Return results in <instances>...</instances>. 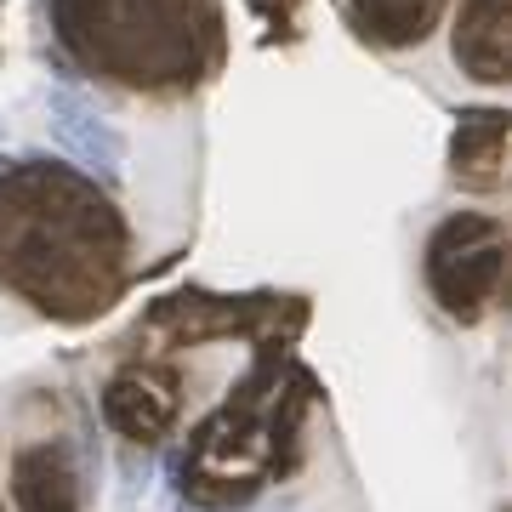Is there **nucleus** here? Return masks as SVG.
Masks as SVG:
<instances>
[{"instance_id":"1","label":"nucleus","mask_w":512,"mask_h":512,"mask_svg":"<svg viewBox=\"0 0 512 512\" xmlns=\"http://www.w3.org/2000/svg\"><path fill=\"white\" fill-rule=\"evenodd\" d=\"M501 268H507V245H501V222L490 217H450L427 245V279L444 313L456 319L484 313V302L501 291Z\"/></svg>"},{"instance_id":"4","label":"nucleus","mask_w":512,"mask_h":512,"mask_svg":"<svg viewBox=\"0 0 512 512\" xmlns=\"http://www.w3.org/2000/svg\"><path fill=\"white\" fill-rule=\"evenodd\" d=\"M456 57L473 69V80H507V0H467Z\"/></svg>"},{"instance_id":"6","label":"nucleus","mask_w":512,"mask_h":512,"mask_svg":"<svg viewBox=\"0 0 512 512\" xmlns=\"http://www.w3.org/2000/svg\"><path fill=\"white\" fill-rule=\"evenodd\" d=\"M501 148H507V114H461L456 143H450V160H456V177L473 188H495L501 183Z\"/></svg>"},{"instance_id":"5","label":"nucleus","mask_w":512,"mask_h":512,"mask_svg":"<svg viewBox=\"0 0 512 512\" xmlns=\"http://www.w3.org/2000/svg\"><path fill=\"white\" fill-rule=\"evenodd\" d=\"M103 410H109V421L126 433V439L137 444H154L171 427V393H160L154 387V376H143V370H131V376H120V382L103 393Z\"/></svg>"},{"instance_id":"3","label":"nucleus","mask_w":512,"mask_h":512,"mask_svg":"<svg viewBox=\"0 0 512 512\" xmlns=\"http://www.w3.org/2000/svg\"><path fill=\"white\" fill-rule=\"evenodd\" d=\"M12 495H18V512H74L80 507V484H74V467L57 444H35L12 461Z\"/></svg>"},{"instance_id":"7","label":"nucleus","mask_w":512,"mask_h":512,"mask_svg":"<svg viewBox=\"0 0 512 512\" xmlns=\"http://www.w3.org/2000/svg\"><path fill=\"white\" fill-rule=\"evenodd\" d=\"M433 6H439V0H359V18L370 23V35H382V40L399 46V40H421Z\"/></svg>"},{"instance_id":"2","label":"nucleus","mask_w":512,"mask_h":512,"mask_svg":"<svg viewBox=\"0 0 512 512\" xmlns=\"http://www.w3.org/2000/svg\"><path fill=\"white\" fill-rule=\"evenodd\" d=\"M46 131L57 137L63 154H74V160L86 165V171H97L103 183L120 177V165H126V137L103 120V109H97L86 92H74V86H46Z\"/></svg>"}]
</instances>
